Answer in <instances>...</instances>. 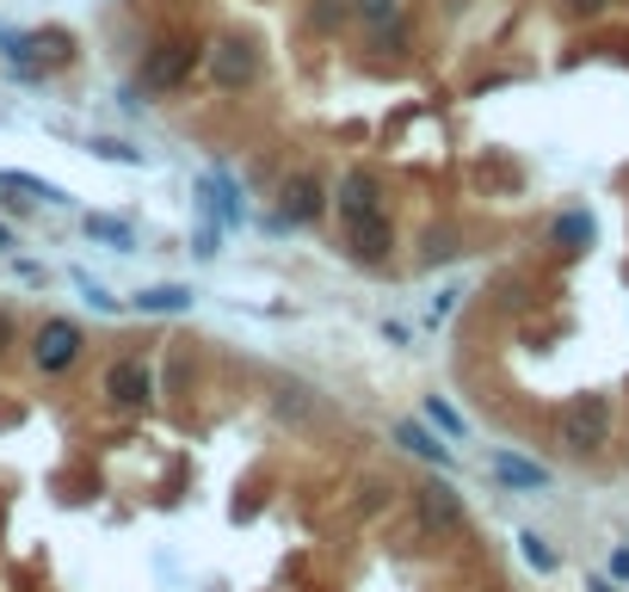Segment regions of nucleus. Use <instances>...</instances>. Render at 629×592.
I'll return each mask as SVG.
<instances>
[{"instance_id":"obj_1","label":"nucleus","mask_w":629,"mask_h":592,"mask_svg":"<svg viewBox=\"0 0 629 592\" xmlns=\"http://www.w3.org/2000/svg\"><path fill=\"white\" fill-rule=\"evenodd\" d=\"M555 438H562L574 457H593L605 438H611V402L605 395H574L555 420Z\"/></svg>"},{"instance_id":"obj_2","label":"nucleus","mask_w":629,"mask_h":592,"mask_svg":"<svg viewBox=\"0 0 629 592\" xmlns=\"http://www.w3.org/2000/svg\"><path fill=\"white\" fill-rule=\"evenodd\" d=\"M198 63H205V50L191 44V37H161V44L142 56V87H148V94H174V87L191 80Z\"/></svg>"},{"instance_id":"obj_3","label":"nucleus","mask_w":629,"mask_h":592,"mask_svg":"<svg viewBox=\"0 0 629 592\" xmlns=\"http://www.w3.org/2000/svg\"><path fill=\"white\" fill-rule=\"evenodd\" d=\"M205 68L222 94H235V87H247V80L260 75V56H253L247 37H217V44L205 50Z\"/></svg>"},{"instance_id":"obj_4","label":"nucleus","mask_w":629,"mask_h":592,"mask_svg":"<svg viewBox=\"0 0 629 592\" xmlns=\"http://www.w3.org/2000/svg\"><path fill=\"white\" fill-rule=\"evenodd\" d=\"M413 513H420V530L444 537V530L463 525V500H456L451 482H426V487H413Z\"/></svg>"},{"instance_id":"obj_5","label":"nucleus","mask_w":629,"mask_h":592,"mask_svg":"<svg viewBox=\"0 0 629 592\" xmlns=\"http://www.w3.org/2000/svg\"><path fill=\"white\" fill-rule=\"evenodd\" d=\"M80 359V328L75 321H44L32 340V364L37 371H68Z\"/></svg>"},{"instance_id":"obj_6","label":"nucleus","mask_w":629,"mask_h":592,"mask_svg":"<svg viewBox=\"0 0 629 592\" xmlns=\"http://www.w3.org/2000/svg\"><path fill=\"white\" fill-rule=\"evenodd\" d=\"M106 395L118 407H148V395H155V371H148L142 359H118L106 371Z\"/></svg>"},{"instance_id":"obj_7","label":"nucleus","mask_w":629,"mask_h":592,"mask_svg":"<svg viewBox=\"0 0 629 592\" xmlns=\"http://www.w3.org/2000/svg\"><path fill=\"white\" fill-rule=\"evenodd\" d=\"M377 173L371 167H352L346 179H340V191H333V198H340V222H364V217H377L383 210V198H377Z\"/></svg>"},{"instance_id":"obj_8","label":"nucleus","mask_w":629,"mask_h":592,"mask_svg":"<svg viewBox=\"0 0 629 592\" xmlns=\"http://www.w3.org/2000/svg\"><path fill=\"white\" fill-rule=\"evenodd\" d=\"M346 229H352V253H358V260H371V265L389 260L395 229H389V217H383V210H377V217H364V222H346Z\"/></svg>"},{"instance_id":"obj_9","label":"nucleus","mask_w":629,"mask_h":592,"mask_svg":"<svg viewBox=\"0 0 629 592\" xmlns=\"http://www.w3.org/2000/svg\"><path fill=\"white\" fill-rule=\"evenodd\" d=\"M321 186H314V179H290V186H284V217L290 222H314L321 217Z\"/></svg>"},{"instance_id":"obj_10","label":"nucleus","mask_w":629,"mask_h":592,"mask_svg":"<svg viewBox=\"0 0 629 592\" xmlns=\"http://www.w3.org/2000/svg\"><path fill=\"white\" fill-rule=\"evenodd\" d=\"M494 475H500L506 487H543V482H550V469H543V463H525V457H512V451L494 457Z\"/></svg>"},{"instance_id":"obj_11","label":"nucleus","mask_w":629,"mask_h":592,"mask_svg":"<svg viewBox=\"0 0 629 592\" xmlns=\"http://www.w3.org/2000/svg\"><path fill=\"white\" fill-rule=\"evenodd\" d=\"M136 309L142 315H179V309H191V290L186 284H155V290L136 296Z\"/></svg>"},{"instance_id":"obj_12","label":"nucleus","mask_w":629,"mask_h":592,"mask_svg":"<svg viewBox=\"0 0 629 592\" xmlns=\"http://www.w3.org/2000/svg\"><path fill=\"white\" fill-rule=\"evenodd\" d=\"M395 438H401V445H408V451L413 457H426V463H451V445H439V438H432V432H420V426H413V420H401V426H395Z\"/></svg>"},{"instance_id":"obj_13","label":"nucleus","mask_w":629,"mask_h":592,"mask_svg":"<svg viewBox=\"0 0 629 592\" xmlns=\"http://www.w3.org/2000/svg\"><path fill=\"white\" fill-rule=\"evenodd\" d=\"M0 186H13V191H32V198H44V204H63V191L49 186V179H32V173H0Z\"/></svg>"},{"instance_id":"obj_14","label":"nucleus","mask_w":629,"mask_h":592,"mask_svg":"<svg viewBox=\"0 0 629 592\" xmlns=\"http://www.w3.org/2000/svg\"><path fill=\"white\" fill-rule=\"evenodd\" d=\"M426 420H432V426H444L451 438H463V414H456L451 402H439V395H426Z\"/></svg>"},{"instance_id":"obj_15","label":"nucleus","mask_w":629,"mask_h":592,"mask_svg":"<svg viewBox=\"0 0 629 592\" xmlns=\"http://www.w3.org/2000/svg\"><path fill=\"white\" fill-rule=\"evenodd\" d=\"M352 13H358L364 25H389V19L401 13V0H352Z\"/></svg>"},{"instance_id":"obj_16","label":"nucleus","mask_w":629,"mask_h":592,"mask_svg":"<svg viewBox=\"0 0 629 592\" xmlns=\"http://www.w3.org/2000/svg\"><path fill=\"white\" fill-rule=\"evenodd\" d=\"M555 241H567V248H586V241H593V222H586L581 210H574V217L555 222Z\"/></svg>"},{"instance_id":"obj_17","label":"nucleus","mask_w":629,"mask_h":592,"mask_svg":"<svg viewBox=\"0 0 629 592\" xmlns=\"http://www.w3.org/2000/svg\"><path fill=\"white\" fill-rule=\"evenodd\" d=\"M278 414H284V420H309V414H314L309 390H290V383H284V390H278Z\"/></svg>"},{"instance_id":"obj_18","label":"nucleus","mask_w":629,"mask_h":592,"mask_svg":"<svg viewBox=\"0 0 629 592\" xmlns=\"http://www.w3.org/2000/svg\"><path fill=\"white\" fill-rule=\"evenodd\" d=\"M519 544H525V561H531V568H543V574L555 568V549L543 544V537H519Z\"/></svg>"},{"instance_id":"obj_19","label":"nucleus","mask_w":629,"mask_h":592,"mask_svg":"<svg viewBox=\"0 0 629 592\" xmlns=\"http://www.w3.org/2000/svg\"><path fill=\"white\" fill-rule=\"evenodd\" d=\"M605 7H611V0H567V13H574V19H598Z\"/></svg>"},{"instance_id":"obj_20","label":"nucleus","mask_w":629,"mask_h":592,"mask_svg":"<svg viewBox=\"0 0 629 592\" xmlns=\"http://www.w3.org/2000/svg\"><path fill=\"white\" fill-rule=\"evenodd\" d=\"M106 161H136V149H124V142H93Z\"/></svg>"},{"instance_id":"obj_21","label":"nucleus","mask_w":629,"mask_h":592,"mask_svg":"<svg viewBox=\"0 0 629 592\" xmlns=\"http://www.w3.org/2000/svg\"><path fill=\"white\" fill-rule=\"evenodd\" d=\"M87 234H106V241H124V222H87Z\"/></svg>"},{"instance_id":"obj_22","label":"nucleus","mask_w":629,"mask_h":592,"mask_svg":"<svg viewBox=\"0 0 629 592\" xmlns=\"http://www.w3.org/2000/svg\"><path fill=\"white\" fill-rule=\"evenodd\" d=\"M7 346H13V321H7V315H0V352H7Z\"/></svg>"}]
</instances>
